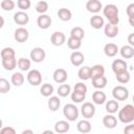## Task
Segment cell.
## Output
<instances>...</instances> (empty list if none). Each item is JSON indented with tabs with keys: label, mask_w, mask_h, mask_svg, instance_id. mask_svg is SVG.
<instances>
[{
	"label": "cell",
	"mask_w": 134,
	"mask_h": 134,
	"mask_svg": "<svg viewBox=\"0 0 134 134\" xmlns=\"http://www.w3.org/2000/svg\"><path fill=\"white\" fill-rule=\"evenodd\" d=\"M90 25L94 28V29H100L102 27L105 26V21H104V18L98 16V15H95V16H92L90 18Z\"/></svg>",
	"instance_id": "7402d4cb"
},
{
	"label": "cell",
	"mask_w": 134,
	"mask_h": 134,
	"mask_svg": "<svg viewBox=\"0 0 134 134\" xmlns=\"http://www.w3.org/2000/svg\"><path fill=\"white\" fill-rule=\"evenodd\" d=\"M118 119L122 124H132L134 120V106L131 104L125 105L118 111Z\"/></svg>",
	"instance_id": "6da1fadb"
},
{
	"label": "cell",
	"mask_w": 134,
	"mask_h": 134,
	"mask_svg": "<svg viewBox=\"0 0 134 134\" xmlns=\"http://www.w3.org/2000/svg\"><path fill=\"white\" fill-rule=\"evenodd\" d=\"M21 134H34V131H32V130H30V129H26V130L22 131V133H21Z\"/></svg>",
	"instance_id": "681fc988"
},
{
	"label": "cell",
	"mask_w": 134,
	"mask_h": 134,
	"mask_svg": "<svg viewBox=\"0 0 134 134\" xmlns=\"http://www.w3.org/2000/svg\"><path fill=\"white\" fill-rule=\"evenodd\" d=\"M42 134H54V132L51 131V130H45V131L42 132Z\"/></svg>",
	"instance_id": "816d5d0a"
},
{
	"label": "cell",
	"mask_w": 134,
	"mask_h": 134,
	"mask_svg": "<svg viewBox=\"0 0 134 134\" xmlns=\"http://www.w3.org/2000/svg\"><path fill=\"white\" fill-rule=\"evenodd\" d=\"M118 51H119V48L115 43H108L104 46V53L109 58L115 57Z\"/></svg>",
	"instance_id": "e0dca14e"
},
{
	"label": "cell",
	"mask_w": 134,
	"mask_h": 134,
	"mask_svg": "<svg viewBox=\"0 0 134 134\" xmlns=\"http://www.w3.org/2000/svg\"><path fill=\"white\" fill-rule=\"evenodd\" d=\"M132 99H133V103H134V94H133V97H132Z\"/></svg>",
	"instance_id": "db71d44e"
},
{
	"label": "cell",
	"mask_w": 134,
	"mask_h": 134,
	"mask_svg": "<svg viewBox=\"0 0 134 134\" xmlns=\"http://www.w3.org/2000/svg\"><path fill=\"white\" fill-rule=\"evenodd\" d=\"M86 8L90 13H98L103 8V4L99 0H89L86 3Z\"/></svg>",
	"instance_id": "2e32d148"
},
{
	"label": "cell",
	"mask_w": 134,
	"mask_h": 134,
	"mask_svg": "<svg viewBox=\"0 0 134 134\" xmlns=\"http://www.w3.org/2000/svg\"><path fill=\"white\" fill-rule=\"evenodd\" d=\"M103 125L108 129H114L117 126V118L113 114H107L103 117Z\"/></svg>",
	"instance_id": "d6986e66"
},
{
	"label": "cell",
	"mask_w": 134,
	"mask_h": 134,
	"mask_svg": "<svg viewBox=\"0 0 134 134\" xmlns=\"http://www.w3.org/2000/svg\"><path fill=\"white\" fill-rule=\"evenodd\" d=\"M30 60L28 59H25V58H20L18 60V68L21 70V71H27L29 70L30 68Z\"/></svg>",
	"instance_id": "e575fe53"
},
{
	"label": "cell",
	"mask_w": 134,
	"mask_h": 134,
	"mask_svg": "<svg viewBox=\"0 0 134 134\" xmlns=\"http://www.w3.org/2000/svg\"><path fill=\"white\" fill-rule=\"evenodd\" d=\"M16 3L13 1V0H2L0 2V6L3 10H12L14 7H15Z\"/></svg>",
	"instance_id": "60d3db41"
},
{
	"label": "cell",
	"mask_w": 134,
	"mask_h": 134,
	"mask_svg": "<svg viewBox=\"0 0 134 134\" xmlns=\"http://www.w3.org/2000/svg\"><path fill=\"white\" fill-rule=\"evenodd\" d=\"M119 109V104L116 99H110L106 103V111L109 114H114Z\"/></svg>",
	"instance_id": "83f0119b"
},
{
	"label": "cell",
	"mask_w": 134,
	"mask_h": 134,
	"mask_svg": "<svg viewBox=\"0 0 134 134\" xmlns=\"http://www.w3.org/2000/svg\"><path fill=\"white\" fill-rule=\"evenodd\" d=\"M124 134H134V124H128L124 129Z\"/></svg>",
	"instance_id": "bcb514c9"
},
{
	"label": "cell",
	"mask_w": 134,
	"mask_h": 134,
	"mask_svg": "<svg viewBox=\"0 0 134 134\" xmlns=\"http://www.w3.org/2000/svg\"><path fill=\"white\" fill-rule=\"evenodd\" d=\"M48 109L52 112H55L59 108H60V105H61V100L59 98V96H50L49 99H48Z\"/></svg>",
	"instance_id": "f1b7e54d"
},
{
	"label": "cell",
	"mask_w": 134,
	"mask_h": 134,
	"mask_svg": "<svg viewBox=\"0 0 134 134\" xmlns=\"http://www.w3.org/2000/svg\"><path fill=\"white\" fill-rule=\"evenodd\" d=\"M14 21L18 25H25L29 22V16L25 12L19 10L17 13H15V15H14Z\"/></svg>",
	"instance_id": "5bb4252c"
},
{
	"label": "cell",
	"mask_w": 134,
	"mask_h": 134,
	"mask_svg": "<svg viewBox=\"0 0 134 134\" xmlns=\"http://www.w3.org/2000/svg\"><path fill=\"white\" fill-rule=\"evenodd\" d=\"M81 113L83 115V117L85 119H89V118H92L95 114V107L92 103H89V102H86L82 105L81 107Z\"/></svg>",
	"instance_id": "8992f818"
},
{
	"label": "cell",
	"mask_w": 134,
	"mask_h": 134,
	"mask_svg": "<svg viewBox=\"0 0 134 134\" xmlns=\"http://www.w3.org/2000/svg\"><path fill=\"white\" fill-rule=\"evenodd\" d=\"M0 134H16V130L13 127H3L0 130Z\"/></svg>",
	"instance_id": "f6af8a7d"
},
{
	"label": "cell",
	"mask_w": 134,
	"mask_h": 134,
	"mask_svg": "<svg viewBox=\"0 0 134 134\" xmlns=\"http://www.w3.org/2000/svg\"><path fill=\"white\" fill-rule=\"evenodd\" d=\"M15 58V50L12 47H4L1 50V59Z\"/></svg>",
	"instance_id": "ab89813d"
},
{
	"label": "cell",
	"mask_w": 134,
	"mask_h": 134,
	"mask_svg": "<svg viewBox=\"0 0 134 134\" xmlns=\"http://www.w3.org/2000/svg\"><path fill=\"white\" fill-rule=\"evenodd\" d=\"M36 10L41 14V15H44L47 10H48V3L46 1H39L36 3V6H35Z\"/></svg>",
	"instance_id": "74e56055"
},
{
	"label": "cell",
	"mask_w": 134,
	"mask_h": 134,
	"mask_svg": "<svg viewBox=\"0 0 134 134\" xmlns=\"http://www.w3.org/2000/svg\"><path fill=\"white\" fill-rule=\"evenodd\" d=\"M30 5H31V2H30L29 0H18V1H17V6H18L22 12L28 9V8L30 7Z\"/></svg>",
	"instance_id": "7bdbcfd3"
},
{
	"label": "cell",
	"mask_w": 134,
	"mask_h": 134,
	"mask_svg": "<svg viewBox=\"0 0 134 134\" xmlns=\"http://www.w3.org/2000/svg\"><path fill=\"white\" fill-rule=\"evenodd\" d=\"M92 100L96 105H103L104 103H106L107 96H106L105 92H103L100 90H96L92 93Z\"/></svg>",
	"instance_id": "603a6c76"
},
{
	"label": "cell",
	"mask_w": 134,
	"mask_h": 134,
	"mask_svg": "<svg viewBox=\"0 0 134 134\" xmlns=\"http://www.w3.org/2000/svg\"><path fill=\"white\" fill-rule=\"evenodd\" d=\"M63 114L69 121H74L79 117V109L73 104H66L63 108Z\"/></svg>",
	"instance_id": "3957f363"
},
{
	"label": "cell",
	"mask_w": 134,
	"mask_h": 134,
	"mask_svg": "<svg viewBox=\"0 0 134 134\" xmlns=\"http://www.w3.org/2000/svg\"><path fill=\"white\" fill-rule=\"evenodd\" d=\"M92 86L96 89H103L107 86V77L104 75V76H99V77H96V79H93L92 80Z\"/></svg>",
	"instance_id": "1f68e13d"
},
{
	"label": "cell",
	"mask_w": 134,
	"mask_h": 134,
	"mask_svg": "<svg viewBox=\"0 0 134 134\" xmlns=\"http://www.w3.org/2000/svg\"><path fill=\"white\" fill-rule=\"evenodd\" d=\"M129 23H130L131 26L134 27V17H130V18H129Z\"/></svg>",
	"instance_id": "f907efd6"
},
{
	"label": "cell",
	"mask_w": 134,
	"mask_h": 134,
	"mask_svg": "<svg viewBox=\"0 0 134 134\" xmlns=\"http://www.w3.org/2000/svg\"><path fill=\"white\" fill-rule=\"evenodd\" d=\"M30 59L32 62L35 63H41L45 60V57H46V53H45V50L42 48V47H35L31 49L30 53Z\"/></svg>",
	"instance_id": "52a82bcc"
},
{
	"label": "cell",
	"mask_w": 134,
	"mask_h": 134,
	"mask_svg": "<svg viewBox=\"0 0 134 134\" xmlns=\"http://www.w3.org/2000/svg\"><path fill=\"white\" fill-rule=\"evenodd\" d=\"M104 74H105V67L103 65L96 64L91 67V80L99 76H104Z\"/></svg>",
	"instance_id": "cb8c5ba5"
},
{
	"label": "cell",
	"mask_w": 134,
	"mask_h": 134,
	"mask_svg": "<svg viewBox=\"0 0 134 134\" xmlns=\"http://www.w3.org/2000/svg\"><path fill=\"white\" fill-rule=\"evenodd\" d=\"M112 70L115 74H118V73H121L124 71H127L128 70V64L125 60L122 59H116L112 62Z\"/></svg>",
	"instance_id": "ba28073f"
},
{
	"label": "cell",
	"mask_w": 134,
	"mask_h": 134,
	"mask_svg": "<svg viewBox=\"0 0 134 134\" xmlns=\"http://www.w3.org/2000/svg\"><path fill=\"white\" fill-rule=\"evenodd\" d=\"M119 53L124 59H131L134 57V47L130 45H124L119 49Z\"/></svg>",
	"instance_id": "484cf974"
},
{
	"label": "cell",
	"mask_w": 134,
	"mask_h": 134,
	"mask_svg": "<svg viewBox=\"0 0 134 134\" xmlns=\"http://www.w3.org/2000/svg\"><path fill=\"white\" fill-rule=\"evenodd\" d=\"M51 22H52V20H51L50 16H48L46 14L40 15L38 17V19H37V24H38V26L41 29H47V28H49L50 25H51Z\"/></svg>",
	"instance_id": "7c38bea8"
},
{
	"label": "cell",
	"mask_w": 134,
	"mask_h": 134,
	"mask_svg": "<svg viewBox=\"0 0 134 134\" xmlns=\"http://www.w3.org/2000/svg\"><path fill=\"white\" fill-rule=\"evenodd\" d=\"M77 75H79V79H81L83 81H87V80L91 79V67H89V66L81 67L77 71Z\"/></svg>",
	"instance_id": "d4e9b609"
},
{
	"label": "cell",
	"mask_w": 134,
	"mask_h": 134,
	"mask_svg": "<svg viewBox=\"0 0 134 134\" xmlns=\"http://www.w3.org/2000/svg\"><path fill=\"white\" fill-rule=\"evenodd\" d=\"M86 98V94L80 93V92H71V100L73 103H82L84 99Z\"/></svg>",
	"instance_id": "b9f144b4"
},
{
	"label": "cell",
	"mask_w": 134,
	"mask_h": 134,
	"mask_svg": "<svg viewBox=\"0 0 134 134\" xmlns=\"http://www.w3.org/2000/svg\"><path fill=\"white\" fill-rule=\"evenodd\" d=\"M112 95H113L114 99H116V100H126L129 97V90L125 86L118 85L113 88Z\"/></svg>",
	"instance_id": "277c9868"
},
{
	"label": "cell",
	"mask_w": 134,
	"mask_h": 134,
	"mask_svg": "<svg viewBox=\"0 0 134 134\" xmlns=\"http://www.w3.org/2000/svg\"><path fill=\"white\" fill-rule=\"evenodd\" d=\"M84 61H85V55H84L81 51H79V50L73 51V52L70 54V62H71V64H72L73 66H75V67L81 66V65L84 63Z\"/></svg>",
	"instance_id": "4fadbf2b"
},
{
	"label": "cell",
	"mask_w": 134,
	"mask_h": 134,
	"mask_svg": "<svg viewBox=\"0 0 134 134\" xmlns=\"http://www.w3.org/2000/svg\"><path fill=\"white\" fill-rule=\"evenodd\" d=\"M50 42L54 46H62L66 42V36L62 31H54L50 37Z\"/></svg>",
	"instance_id": "8fae6325"
},
{
	"label": "cell",
	"mask_w": 134,
	"mask_h": 134,
	"mask_svg": "<svg viewBox=\"0 0 134 134\" xmlns=\"http://www.w3.org/2000/svg\"><path fill=\"white\" fill-rule=\"evenodd\" d=\"M53 81L58 84H64L68 79V73L64 68H58L53 71L52 74Z\"/></svg>",
	"instance_id": "30bf717a"
},
{
	"label": "cell",
	"mask_w": 134,
	"mask_h": 134,
	"mask_svg": "<svg viewBox=\"0 0 134 134\" xmlns=\"http://www.w3.org/2000/svg\"><path fill=\"white\" fill-rule=\"evenodd\" d=\"M76 129L80 133H83V134H87L91 131L92 129V126H91V122L88 120V119H82L77 122L76 125Z\"/></svg>",
	"instance_id": "ffe728a7"
},
{
	"label": "cell",
	"mask_w": 134,
	"mask_h": 134,
	"mask_svg": "<svg viewBox=\"0 0 134 134\" xmlns=\"http://www.w3.org/2000/svg\"><path fill=\"white\" fill-rule=\"evenodd\" d=\"M126 12H127V15L128 17H134V3H130L127 8H126Z\"/></svg>",
	"instance_id": "7dc6e473"
},
{
	"label": "cell",
	"mask_w": 134,
	"mask_h": 134,
	"mask_svg": "<svg viewBox=\"0 0 134 134\" xmlns=\"http://www.w3.org/2000/svg\"><path fill=\"white\" fill-rule=\"evenodd\" d=\"M0 19H1V25H0V27H2L3 24H4V20H3V17L2 16H0Z\"/></svg>",
	"instance_id": "f5cc1de1"
},
{
	"label": "cell",
	"mask_w": 134,
	"mask_h": 134,
	"mask_svg": "<svg viewBox=\"0 0 134 134\" xmlns=\"http://www.w3.org/2000/svg\"><path fill=\"white\" fill-rule=\"evenodd\" d=\"M70 129V125L66 120H59L54 124V131L59 134H64L68 132Z\"/></svg>",
	"instance_id": "44dd1931"
},
{
	"label": "cell",
	"mask_w": 134,
	"mask_h": 134,
	"mask_svg": "<svg viewBox=\"0 0 134 134\" xmlns=\"http://www.w3.org/2000/svg\"><path fill=\"white\" fill-rule=\"evenodd\" d=\"M58 17H59L62 21L67 22V21H70V20H71L72 13H71L70 9L65 8V7H62V8H59V10H58Z\"/></svg>",
	"instance_id": "4316f807"
},
{
	"label": "cell",
	"mask_w": 134,
	"mask_h": 134,
	"mask_svg": "<svg viewBox=\"0 0 134 134\" xmlns=\"http://www.w3.org/2000/svg\"><path fill=\"white\" fill-rule=\"evenodd\" d=\"M128 43H129L130 46L134 47V32H132L128 36Z\"/></svg>",
	"instance_id": "c3c4849f"
},
{
	"label": "cell",
	"mask_w": 134,
	"mask_h": 134,
	"mask_svg": "<svg viewBox=\"0 0 134 134\" xmlns=\"http://www.w3.org/2000/svg\"><path fill=\"white\" fill-rule=\"evenodd\" d=\"M103 14L108 19V23L115 24V25L118 24V22H119L118 8L115 4H107L103 8Z\"/></svg>",
	"instance_id": "7a4b0ae2"
},
{
	"label": "cell",
	"mask_w": 134,
	"mask_h": 134,
	"mask_svg": "<svg viewBox=\"0 0 134 134\" xmlns=\"http://www.w3.org/2000/svg\"><path fill=\"white\" fill-rule=\"evenodd\" d=\"M67 45H68V47L70 49L76 51L82 46V40L76 39V38H73V37H69L68 40H67Z\"/></svg>",
	"instance_id": "f546056e"
},
{
	"label": "cell",
	"mask_w": 134,
	"mask_h": 134,
	"mask_svg": "<svg viewBox=\"0 0 134 134\" xmlns=\"http://www.w3.org/2000/svg\"><path fill=\"white\" fill-rule=\"evenodd\" d=\"M24 80H25V77H24V75L21 72H15V73H13V75L10 77L12 84L15 85V86H17V87L21 86L24 83Z\"/></svg>",
	"instance_id": "4dcf8cb0"
},
{
	"label": "cell",
	"mask_w": 134,
	"mask_h": 134,
	"mask_svg": "<svg viewBox=\"0 0 134 134\" xmlns=\"http://www.w3.org/2000/svg\"><path fill=\"white\" fill-rule=\"evenodd\" d=\"M53 86L51 85V84H48V83H46V84H43L42 86H41V88H40V92H41V94L43 95V96H45V97H49L52 93H53Z\"/></svg>",
	"instance_id": "d6a6232c"
},
{
	"label": "cell",
	"mask_w": 134,
	"mask_h": 134,
	"mask_svg": "<svg viewBox=\"0 0 134 134\" xmlns=\"http://www.w3.org/2000/svg\"><path fill=\"white\" fill-rule=\"evenodd\" d=\"M70 37H73V38L82 40L85 37V31L81 26H75L70 30Z\"/></svg>",
	"instance_id": "d590c367"
},
{
	"label": "cell",
	"mask_w": 134,
	"mask_h": 134,
	"mask_svg": "<svg viewBox=\"0 0 134 134\" xmlns=\"http://www.w3.org/2000/svg\"><path fill=\"white\" fill-rule=\"evenodd\" d=\"M26 79L31 86H39L42 83V73L38 69H31L28 71Z\"/></svg>",
	"instance_id": "5b68a950"
},
{
	"label": "cell",
	"mask_w": 134,
	"mask_h": 134,
	"mask_svg": "<svg viewBox=\"0 0 134 134\" xmlns=\"http://www.w3.org/2000/svg\"><path fill=\"white\" fill-rule=\"evenodd\" d=\"M1 64L5 70L10 71V70H14L16 68V66H18V61H17L16 57L8 58V59H1Z\"/></svg>",
	"instance_id": "ac0fdd59"
},
{
	"label": "cell",
	"mask_w": 134,
	"mask_h": 134,
	"mask_svg": "<svg viewBox=\"0 0 134 134\" xmlns=\"http://www.w3.org/2000/svg\"><path fill=\"white\" fill-rule=\"evenodd\" d=\"M73 91L75 92H80V93H83V94H86L87 92V86L82 83V82H79L74 85V88H73Z\"/></svg>",
	"instance_id": "ee69618b"
},
{
	"label": "cell",
	"mask_w": 134,
	"mask_h": 134,
	"mask_svg": "<svg viewBox=\"0 0 134 134\" xmlns=\"http://www.w3.org/2000/svg\"><path fill=\"white\" fill-rule=\"evenodd\" d=\"M115 76H116L117 82L120 83V84H127V83L130 81V79H131L130 72H129L128 70H127V71H124V72H121V73L115 74Z\"/></svg>",
	"instance_id": "8d00e7d4"
},
{
	"label": "cell",
	"mask_w": 134,
	"mask_h": 134,
	"mask_svg": "<svg viewBox=\"0 0 134 134\" xmlns=\"http://www.w3.org/2000/svg\"><path fill=\"white\" fill-rule=\"evenodd\" d=\"M28 37H29V32L26 28L24 27H18L16 30H15V34H14V38L17 42L19 43H24L28 40Z\"/></svg>",
	"instance_id": "9c48e42d"
},
{
	"label": "cell",
	"mask_w": 134,
	"mask_h": 134,
	"mask_svg": "<svg viewBox=\"0 0 134 134\" xmlns=\"http://www.w3.org/2000/svg\"><path fill=\"white\" fill-rule=\"evenodd\" d=\"M118 26L115 24H111V23H107L104 26V32L106 35V37L108 38H115L118 34Z\"/></svg>",
	"instance_id": "9a60e30c"
},
{
	"label": "cell",
	"mask_w": 134,
	"mask_h": 134,
	"mask_svg": "<svg viewBox=\"0 0 134 134\" xmlns=\"http://www.w3.org/2000/svg\"><path fill=\"white\" fill-rule=\"evenodd\" d=\"M71 93V87L68 84H61L58 88V94L61 97H66Z\"/></svg>",
	"instance_id": "836d02e7"
},
{
	"label": "cell",
	"mask_w": 134,
	"mask_h": 134,
	"mask_svg": "<svg viewBox=\"0 0 134 134\" xmlns=\"http://www.w3.org/2000/svg\"><path fill=\"white\" fill-rule=\"evenodd\" d=\"M10 90V84L8 83V81L4 77L0 79V93L4 94L6 92H8Z\"/></svg>",
	"instance_id": "f35d334b"
}]
</instances>
